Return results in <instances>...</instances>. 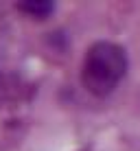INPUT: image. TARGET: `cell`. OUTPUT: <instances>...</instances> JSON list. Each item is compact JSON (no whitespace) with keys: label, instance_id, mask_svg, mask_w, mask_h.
Listing matches in <instances>:
<instances>
[{"label":"cell","instance_id":"obj_1","mask_svg":"<svg viewBox=\"0 0 140 151\" xmlns=\"http://www.w3.org/2000/svg\"><path fill=\"white\" fill-rule=\"evenodd\" d=\"M127 72V53L114 42H96L88 48L81 81L94 96H105L123 81Z\"/></svg>","mask_w":140,"mask_h":151},{"label":"cell","instance_id":"obj_2","mask_svg":"<svg viewBox=\"0 0 140 151\" xmlns=\"http://www.w3.org/2000/svg\"><path fill=\"white\" fill-rule=\"evenodd\" d=\"M18 9L22 13L31 15V18H46L53 11V2H46V0H27V2H20Z\"/></svg>","mask_w":140,"mask_h":151}]
</instances>
